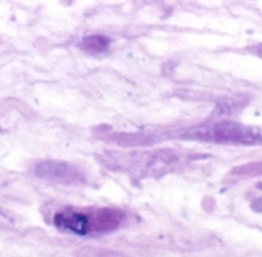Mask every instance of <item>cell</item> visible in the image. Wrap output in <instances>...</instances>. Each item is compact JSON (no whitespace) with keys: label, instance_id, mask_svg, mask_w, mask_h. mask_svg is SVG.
Returning a JSON list of instances; mask_svg holds the SVG:
<instances>
[{"label":"cell","instance_id":"cell-1","mask_svg":"<svg viewBox=\"0 0 262 257\" xmlns=\"http://www.w3.org/2000/svg\"><path fill=\"white\" fill-rule=\"evenodd\" d=\"M124 219V213L107 207H68L54 215V225L63 233L95 236L114 231Z\"/></svg>","mask_w":262,"mask_h":257},{"label":"cell","instance_id":"cell-2","mask_svg":"<svg viewBox=\"0 0 262 257\" xmlns=\"http://www.w3.org/2000/svg\"><path fill=\"white\" fill-rule=\"evenodd\" d=\"M109 43L106 35H88L80 41V48L89 54H100L109 48Z\"/></svg>","mask_w":262,"mask_h":257}]
</instances>
